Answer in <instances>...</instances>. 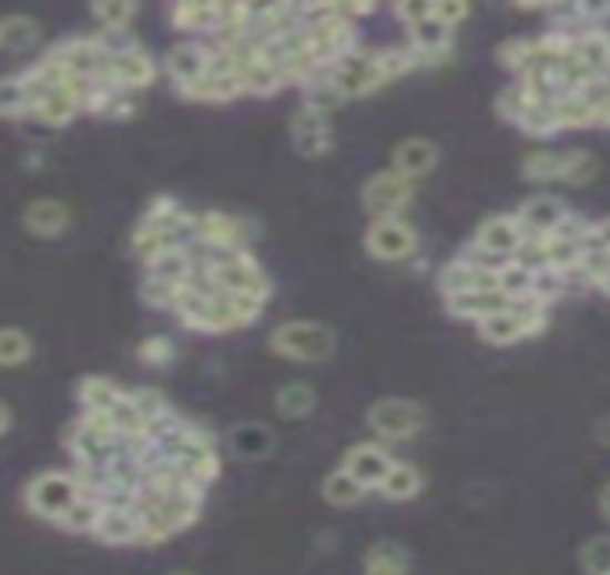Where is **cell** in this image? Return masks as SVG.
I'll list each match as a JSON object with an SVG mask.
<instances>
[{"instance_id":"cell-20","label":"cell","mask_w":610,"mask_h":575,"mask_svg":"<svg viewBox=\"0 0 610 575\" xmlns=\"http://www.w3.org/2000/svg\"><path fill=\"white\" fill-rule=\"evenodd\" d=\"M209 65H212V51L202 48V43H176V48L170 51V58H165V69H170L176 90L191 87L194 80H202V75L209 72Z\"/></svg>"},{"instance_id":"cell-6","label":"cell","mask_w":610,"mask_h":575,"mask_svg":"<svg viewBox=\"0 0 610 575\" xmlns=\"http://www.w3.org/2000/svg\"><path fill=\"white\" fill-rule=\"evenodd\" d=\"M366 425L385 443H406V438H414L427 425V414L414 400H380L366 414Z\"/></svg>"},{"instance_id":"cell-35","label":"cell","mask_w":610,"mask_h":575,"mask_svg":"<svg viewBox=\"0 0 610 575\" xmlns=\"http://www.w3.org/2000/svg\"><path fill=\"white\" fill-rule=\"evenodd\" d=\"M517 127H521L528 138H553V133H560V123H557V112H553V101H536L531 109L517 119Z\"/></svg>"},{"instance_id":"cell-45","label":"cell","mask_w":610,"mask_h":575,"mask_svg":"<svg viewBox=\"0 0 610 575\" xmlns=\"http://www.w3.org/2000/svg\"><path fill=\"white\" fill-rule=\"evenodd\" d=\"M141 363H148V367H165L173 356H176V350H173V342L165 339V335H155V339H144L141 342Z\"/></svg>"},{"instance_id":"cell-9","label":"cell","mask_w":610,"mask_h":575,"mask_svg":"<svg viewBox=\"0 0 610 575\" xmlns=\"http://www.w3.org/2000/svg\"><path fill=\"white\" fill-rule=\"evenodd\" d=\"M366 252L380 263H403L417 255V231L414 223H406L403 216H385L374 220L366 231Z\"/></svg>"},{"instance_id":"cell-54","label":"cell","mask_w":610,"mask_h":575,"mask_svg":"<svg viewBox=\"0 0 610 575\" xmlns=\"http://www.w3.org/2000/svg\"><path fill=\"white\" fill-rule=\"evenodd\" d=\"M597 288H600L603 295H610V270H607V274H603V278L597 281Z\"/></svg>"},{"instance_id":"cell-40","label":"cell","mask_w":610,"mask_h":575,"mask_svg":"<svg viewBox=\"0 0 610 575\" xmlns=\"http://www.w3.org/2000/svg\"><path fill=\"white\" fill-rule=\"evenodd\" d=\"M94 19L101 22V37H115V33H126L130 22L136 19V8L133 4H94Z\"/></svg>"},{"instance_id":"cell-10","label":"cell","mask_w":610,"mask_h":575,"mask_svg":"<svg viewBox=\"0 0 610 575\" xmlns=\"http://www.w3.org/2000/svg\"><path fill=\"white\" fill-rule=\"evenodd\" d=\"M414 191H417V184H414V180H406L403 173H395V170L374 173L363 184V209L374 220L403 216V209L409 205V199H414Z\"/></svg>"},{"instance_id":"cell-19","label":"cell","mask_w":610,"mask_h":575,"mask_svg":"<svg viewBox=\"0 0 610 575\" xmlns=\"http://www.w3.org/2000/svg\"><path fill=\"white\" fill-rule=\"evenodd\" d=\"M563 213H568V205H563L560 199L542 194V199H528L514 216H517V223H521L525 238H542V234H553V226L563 220Z\"/></svg>"},{"instance_id":"cell-51","label":"cell","mask_w":610,"mask_h":575,"mask_svg":"<svg viewBox=\"0 0 610 575\" xmlns=\"http://www.w3.org/2000/svg\"><path fill=\"white\" fill-rule=\"evenodd\" d=\"M8 428H11V406L0 400V435H4Z\"/></svg>"},{"instance_id":"cell-12","label":"cell","mask_w":610,"mask_h":575,"mask_svg":"<svg viewBox=\"0 0 610 575\" xmlns=\"http://www.w3.org/2000/svg\"><path fill=\"white\" fill-rule=\"evenodd\" d=\"M194 231V245H205L209 252H237L244 249V223L231 213H205V216H194L191 223Z\"/></svg>"},{"instance_id":"cell-2","label":"cell","mask_w":610,"mask_h":575,"mask_svg":"<svg viewBox=\"0 0 610 575\" xmlns=\"http://www.w3.org/2000/svg\"><path fill=\"white\" fill-rule=\"evenodd\" d=\"M151 446H155L173 467H180L191 482H197V486H205V482L220 475V457H216L212 438L202 428L183 425V421H176V417L159 438H151Z\"/></svg>"},{"instance_id":"cell-36","label":"cell","mask_w":610,"mask_h":575,"mask_svg":"<svg viewBox=\"0 0 610 575\" xmlns=\"http://www.w3.org/2000/svg\"><path fill=\"white\" fill-rule=\"evenodd\" d=\"M338 104H345V98L338 94V90H334V83L327 80H309V87H305V101H302V109H309V112H316V115H331L334 109H338Z\"/></svg>"},{"instance_id":"cell-13","label":"cell","mask_w":610,"mask_h":575,"mask_svg":"<svg viewBox=\"0 0 610 575\" xmlns=\"http://www.w3.org/2000/svg\"><path fill=\"white\" fill-rule=\"evenodd\" d=\"M392 464H395L392 453L380 443H356V446H348L342 467L359 482L363 490H374V486H380V478L388 475Z\"/></svg>"},{"instance_id":"cell-5","label":"cell","mask_w":610,"mask_h":575,"mask_svg":"<svg viewBox=\"0 0 610 575\" xmlns=\"http://www.w3.org/2000/svg\"><path fill=\"white\" fill-rule=\"evenodd\" d=\"M80 496H83L80 482H75V475H69V472H43L26 486L29 511H33L37 518H48V522H58L61 514L80 501Z\"/></svg>"},{"instance_id":"cell-38","label":"cell","mask_w":610,"mask_h":575,"mask_svg":"<svg viewBox=\"0 0 610 575\" xmlns=\"http://www.w3.org/2000/svg\"><path fill=\"white\" fill-rule=\"evenodd\" d=\"M98 514H101V504L94 501V496H80V501H75L65 514H61L58 525L69 528V533H94Z\"/></svg>"},{"instance_id":"cell-21","label":"cell","mask_w":610,"mask_h":575,"mask_svg":"<svg viewBox=\"0 0 610 575\" xmlns=\"http://www.w3.org/2000/svg\"><path fill=\"white\" fill-rule=\"evenodd\" d=\"M446 310L456 316V321H488L502 310H510V299L499 295V292H464V295H449L446 299Z\"/></svg>"},{"instance_id":"cell-18","label":"cell","mask_w":610,"mask_h":575,"mask_svg":"<svg viewBox=\"0 0 610 575\" xmlns=\"http://www.w3.org/2000/svg\"><path fill=\"white\" fill-rule=\"evenodd\" d=\"M22 223H26V231L37 238H61L69 231L72 213H69V205L58 199H37L26 205Z\"/></svg>"},{"instance_id":"cell-32","label":"cell","mask_w":610,"mask_h":575,"mask_svg":"<svg viewBox=\"0 0 610 575\" xmlns=\"http://www.w3.org/2000/svg\"><path fill=\"white\" fill-rule=\"evenodd\" d=\"M553 112H557L560 130H586V127H592V115H597V109H592V104L582 94L557 98L553 101Z\"/></svg>"},{"instance_id":"cell-4","label":"cell","mask_w":610,"mask_h":575,"mask_svg":"<svg viewBox=\"0 0 610 575\" xmlns=\"http://www.w3.org/2000/svg\"><path fill=\"white\" fill-rule=\"evenodd\" d=\"M327 80L334 83V90L348 101V98H366L374 94L377 87H385V72H380L377 51H348L338 62L327 69Z\"/></svg>"},{"instance_id":"cell-39","label":"cell","mask_w":610,"mask_h":575,"mask_svg":"<svg viewBox=\"0 0 610 575\" xmlns=\"http://www.w3.org/2000/svg\"><path fill=\"white\" fill-rule=\"evenodd\" d=\"M29 112L22 75H0V119H19Z\"/></svg>"},{"instance_id":"cell-30","label":"cell","mask_w":610,"mask_h":575,"mask_svg":"<svg viewBox=\"0 0 610 575\" xmlns=\"http://www.w3.org/2000/svg\"><path fill=\"white\" fill-rule=\"evenodd\" d=\"M170 19L183 33H212L216 37V4H176Z\"/></svg>"},{"instance_id":"cell-52","label":"cell","mask_w":610,"mask_h":575,"mask_svg":"<svg viewBox=\"0 0 610 575\" xmlns=\"http://www.w3.org/2000/svg\"><path fill=\"white\" fill-rule=\"evenodd\" d=\"M597 438L610 446V417H600V421H597Z\"/></svg>"},{"instance_id":"cell-29","label":"cell","mask_w":610,"mask_h":575,"mask_svg":"<svg viewBox=\"0 0 610 575\" xmlns=\"http://www.w3.org/2000/svg\"><path fill=\"white\" fill-rule=\"evenodd\" d=\"M324 501L331 504V507H356L363 496H366V490L359 486V482L345 472V467H338V472H331L327 478H324Z\"/></svg>"},{"instance_id":"cell-15","label":"cell","mask_w":610,"mask_h":575,"mask_svg":"<svg viewBox=\"0 0 610 575\" xmlns=\"http://www.w3.org/2000/svg\"><path fill=\"white\" fill-rule=\"evenodd\" d=\"M435 165H438V144L427 138H406L392 151V170L403 173L406 180H414V184L431 173Z\"/></svg>"},{"instance_id":"cell-46","label":"cell","mask_w":610,"mask_h":575,"mask_svg":"<svg viewBox=\"0 0 610 575\" xmlns=\"http://www.w3.org/2000/svg\"><path fill=\"white\" fill-rule=\"evenodd\" d=\"M589 220L586 216H578V213H571V209H568V213H563V220L553 226V238H563V241H582V245H586V238H589Z\"/></svg>"},{"instance_id":"cell-14","label":"cell","mask_w":610,"mask_h":575,"mask_svg":"<svg viewBox=\"0 0 610 575\" xmlns=\"http://www.w3.org/2000/svg\"><path fill=\"white\" fill-rule=\"evenodd\" d=\"M180 94L191 98V101H234L244 94V87H241L237 75L220 62V54H212L209 72L202 75V80H194L191 87H180Z\"/></svg>"},{"instance_id":"cell-26","label":"cell","mask_w":610,"mask_h":575,"mask_svg":"<svg viewBox=\"0 0 610 575\" xmlns=\"http://www.w3.org/2000/svg\"><path fill=\"white\" fill-rule=\"evenodd\" d=\"M277 414L287 421H298V417H309L316 411V389L305 385V382H287L277 389Z\"/></svg>"},{"instance_id":"cell-42","label":"cell","mask_w":610,"mask_h":575,"mask_svg":"<svg viewBox=\"0 0 610 575\" xmlns=\"http://www.w3.org/2000/svg\"><path fill=\"white\" fill-rule=\"evenodd\" d=\"M531 51H536V40H531V37H514V40H507L499 48V62L521 75L525 65L531 62Z\"/></svg>"},{"instance_id":"cell-55","label":"cell","mask_w":610,"mask_h":575,"mask_svg":"<svg viewBox=\"0 0 610 575\" xmlns=\"http://www.w3.org/2000/svg\"><path fill=\"white\" fill-rule=\"evenodd\" d=\"M600 80H603V87H607V90H610V69H607V72H603V75H600Z\"/></svg>"},{"instance_id":"cell-53","label":"cell","mask_w":610,"mask_h":575,"mask_svg":"<svg viewBox=\"0 0 610 575\" xmlns=\"http://www.w3.org/2000/svg\"><path fill=\"white\" fill-rule=\"evenodd\" d=\"M600 511H603V518L610 522V482H607L603 493H600Z\"/></svg>"},{"instance_id":"cell-47","label":"cell","mask_w":610,"mask_h":575,"mask_svg":"<svg viewBox=\"0 0 610 575\" xmlns=\"http://www.w3.org/2000/svg\"><path fill=\"white\" fill-rule=\"evenodd\" d=\"M470 14V8L467 4H456V0H446V4H431V19L435 22H441L446 29H456L464 19Z\"/></svg>"},{"instance_id":"cell-44","label":"cell","mask_w":610,"mask_h":575,"mask_svg":"<svg viewBox=\"0 0 610 575\" xmlns=\"http://www.w3.org/2000/svg\"><path fill=\"white\" fill-rule=\"evenodd\" d=\"M582 568L589 575H610V536H597L582 547Z\"/></svg>"},{"instance_id":"cell-22","label":"cell","mask_w":610,"mask_h":575,"mask_svg":"<svg viewBox=\"0 0 610 575\" xmlns=\"http://www.w3.org/2000/svg\"><path fill=\"white\" fill-rule=\"evenodd\" d=\"M571 54L578 58V65L597 80V75H603L610 69V37L603 33V29H578Z\"/></svg>"},{"instance_id":"cell-11","label":"cell","mask_w":610,"mask_h":575,"mask_svg":"<svg viewBox=\"0 0 610 575\" xmlns=\"http://www.w3.org/2000/svg\"><path fill=\"white\" fill-rule=\"evenodd\" d=\"M521 241H525V231L514 213L510 216H488L478 226L470 249H478L481 255H488V260H514V252L521 249Z\"/></svg>"},{"instance_id":"cell-1","label":"cell","mask_w":610,"mask_h":575,"mask_svg":"<svg viewBox=\"0 0 610 575\" xmlns=\"http://www.w3.org/2000/svg\"><path fill=\"white\" fill-rule=\"evenodd\" d=\"M266 302L263 299H248V295H234V292H191L183 284V292L176 299V316L183 327L191 331H234L252 324L258 313H263Z\"/></svg>"},{"instance_id":"cell-56","label":"cell","mask_w":610,"mask_h":575,"mask_svg":"<svg viewBox=\"0 0 610 575\" xmlns=\"http://www.w3.org/2000/svg\"><path fill=\"white\" fill-rule=\"evenodd\" d=\"M173 575H194V572H173Z\"/></svg>"},{"instance_id":"cell-7","label":"cell","mask_w":610,"mask_h":575,"mask_svg":"<svg viewBox=\"0 0 610 575\" xmlns=\"http://www.w3.org/2000/svg\"><path fill=\"white\" fill-rule=\"evenodd\" d=\"M104 54H109V48L94 37H72L65 43H58V48L43 58L54 72L61 75H72V80H83V83H98L101 75V65H104Z\"/></svg>"},{"instance_id":"cell-33","label":"cell","mask_w":610,"mask_h":575,"mask_svg":"<svg viewBox=\"0 0 610 575\" xmlns=\"http://www.w3.org/2000/svg\"><path fill=\"white\" fill-rule=\"evenodd\" d=\"M33 360V339L22 327H0V367H22Z\"/></svg>"},{"instance_id":"cell-43","label":"cell","mask_w":610,"mask_h":575,"mask_svg":"<svg viewBox=\"0 0 610 575\" xmlns=\"http://www.w3.org/2000/svg\"><path fill=\"white\" fill-rule=\"evenodd\" d=\"M183 292V284H173V281H159V278H148L144 281V302L148 306H155V310H173L176 306V299Z\"/></svg>"},{"instance_id":"cell-23","label":"cell","mask_w":610,"mask_h":575,"mask_svg":"<svg viewBox=\"0 0 610 575\" xmlns=\"http://www.w3.org/2000/svg\"><path fill=\"white\" fill-rule=\"evenodd\" d=\"M380 496L385 501H395V504H403V501H414V496L424 490V475L417 472L414 464H403V461H395L388 467V475L380 478Z\"/></svg>"},{"instance_id":"cell-17","label":"cell","mask_w":610,"mask_h":575,"mask_svg":"<svg viewBox=\"0 0 610 575\" xmlns=\"http://www.w3.org/2000/svg\"><path fill=\"white\" fill-rule=\"evenodd\" d=\"M94 536L112 543V547H126V543H141V525L130 504H104L98 514Z\"/></svg>"},{"instance_id":"cell-34","label":"cell","mask_w":610,"mask_h":575,"mask_svg":"<svg viewBox=\"0 0 610 575\" xmlns=\"http://www.w3.org/2000/svg\"><path fill=\"white\" fill-rule=\"evenodd\" d=\"M600 170V162L589 155V151L582 148H571V151H563V165H560V184H571V188H582L589 184L592 176H597Z\"/></svg>"},{"instance_id":"cell-8","label":"cell","mask_w":610,"mask_h":575,"mask_svg":"<svg viewBox=\"0 0 610 575\" xmlns=\"http://www.w3.org/2000/svg\"><path fill=\"white\" fill-rule=\"evenodd\" d=\"M155 58L141 48H112L104 54V65L98 83L112 87V90H141L155 80Z\"/></svg>"},{"instance_id":"cell-50","label":"cell","mask_w":610,"mask_h":575,"mask_svg":"<svg viewBox=\"0 0 610 575\" xmlns=\"http://www.w3.org/2000/svg\"><path fill=\"white\" fill-rule=\"evenodd\" d=\"M592 127H603V130H610V98L597 104V115H592Z\"/></svg>"},{"instance_id":"cell-16","label":"cell","mask_w":610,"mask_h":575,"mask_svg":"<svg viewBox=\"0 0 610 575\" xmlns=\"http://www.w3.org/2000/svg\"><path fill=\"white\" fill-rule=\"evenodd\" d=\"M292 141L305 159H319V155H327L331 151L334 133H331V123L324 115H316L309 109H298L295 119H292Z\"/></svg>"},{"instance_id":"cell-3","label":"cell","mask_w":610,"mask_h":575,"mask_svg":"<svg viewBox=\"0 0 610 575\" xmlns=\"http://www.w3.org/2000/svg\"><path fill=\"white\" fill-rule=\"evenodd\" d=\"M270 350L295 363H319L334 353V331L316 321H287L273 327Z\"/></svg>"},{"instance_id":"cell-28","label":"cell","mask_w":610,"mask_h":575,"mask_svg":"<svg viewBox=\"0 0 610 575\" xmlns=\"http://www.w3.org/2000/svg\"><path fill=\"white\" fill-rule=\"evenodd\" d=\"M40 40V22L29 19V14H8L0 19V48L11 51H26Z\"/></svg>"},{"instance_id":"cell-41","label":"cell","mask_w":610,"mask_h":575,"mask_svg":"<svg viewBox=\"0 0 610 575\" xmlns=\"http://www.w3.org/2000/svg\"><path fill=\"white\" fill-rule=\"evenodd\" d=\"M531 104H536V98H531V90L517 80V83H510L507 90H502L499 94V101H496V109H499V115L502 119H510V123H517V119H521Z\"/></svg>"},{"instance_id":"cell-49","label":"cell","mask_w":610,"mask_h":575,"mask_svg":"<svg viewBox=\"0 0 610 575\" xmlns=\"http://www.w3.org/2000/svg\"><path fill=\"white\" fill-rule=\"evenodd\" d=\"M395 14H399V19L406 22V29H409V26H417L420 19L431 14V4H399L395 8Z\"/></svg>"},{"instance_id":"cell-48","label":"cell","mask_w":610,"mask_h":575,"mask_svg":"<svg viewBox=\"0 0 610 575\" xmlns=\"http://www.w3.org/2000/svg\"><path fill=\"white\" fill-rule=\"evenodd\" d=\"M586 249H597V252H610V216L592 223L589 226V238H586Z\"/></svg>"},{"instance_id":"cell-24","label":"cell","mask_w":610,"mask_h":575,"mask_svg":"<svg viewBox=\"0 0 610 575\" xmlns=\"http://www.w3.org/2000/svg\"><path fill=\"white\" fill-rule=\"evenodd\" d=\"M80 403H83V414H109L112 406H119L122 403V392L115 382H109V377H83L80 382Z\"/></svg>"},{"instance_id":"cell-25","label":"cell","mask_w":610,"mask_h":575,"mask_svg":"<svg viewBox=\"0 0 610 575\" xmlns=\"http://www.w3.org/2000/svg\"><path fill=\"white\" fill-rule=\"evenodd\" d=\"M363 575H409V554L392 539L374 543V547L366 551Z\"/></svg>"},{"instance_id":"cell-37","label":"cell","mask_w":610,"mask_h":575,"mask_svg":"<svg viewBox=\"0 0 610 575\" xmlns=\"http://www.w3.org/2000/svg\"><path fill=\"white\" fill-rule=\"evenodd\" d=\"M560 165H563V151L539 148L525 159V176L536 180V184H549V180H560Z\"/></svg>"},{"instance_id":"cell-27","label":"cell","mask_w":610,"mask_h":575,"mask_svg":"<svg viewBox=\"0 0 610 575\" xmlns=\"http://www.w3.org/2000/svg\"><path fill=\"white\" fill-rule=\"evenodd\" d=\"M496 288H499V295H507L510 302L531 299V288H536V270H528L525 263H517V260L499 263Z\"/></svg>"},{"instance_id":"cell-31","label":"cell","mask_w":610,"mask_h":575,"mask_svg":"<svg viewBox=\"0 0 610 575\" xmlns=\"http://www.w3.org/2000/svg\"><path fill=\"white\" fill-rule=\"evenodd\" d=\"M231 446L241 453L244 461H258L263 453L273 450V432L266 425H241L231 435Z\"/></svg>"}]
</instances>
